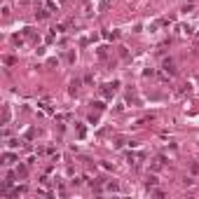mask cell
Returning a JSON list of instances; mask_svg holds the SVG:
<instances>
[{
  "instance_id": "cell-1",
  "label": "cell",
  "mask_w": 199,
  "mask_h": 199,
  "mask_svg": "<svg viewBox=\"0 0 199 199\" xmlns=\"http://www.w3.org/2000/svg\"><path fill=\"white\" fill-rule=\"evenodd\" d=\"M164 70H166V73H171V75H173V73H176V63H173L171 59H169V61H164Z\"/></svg>"
},
{
  "instance_id": "cell-2",
  "label": "cell",
  "mask_w": 199,
  "mask_h": 199,
  "mask_svg": "<svg viewBox=\"0 0 199 199\" xmlns=\"http://www.w3.org/2000/svg\"><path fill=\"white\" fill-rule=\"evenodd\" d=\"M12 159H14V155H10V152H5V162H3V164H12Z\"/></svg>"
}]
</instances>
